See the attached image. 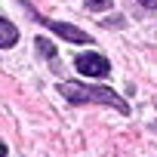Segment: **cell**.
Instances as JSON below:
<instances>
[{
    "mask_svg": "<svg viewBox=\"0 0 157 157\" xmlns=\"http://www.w3.org/2000/svg\"><path fill=\"white\" fill-rule=\"evenodd\" d=\"M59 93H62L65 99H71L74 105L102 102V105H111V108H117L120 114H126V111H129V108H126V102H123L117 93L105 90V86H93V83H59Z\"/></svg>",
    "mask_w": 157,
    "mask_h": 157,
    "instance_id": "6da1fadb",
    "label": "cell"
},
{
    "mask_svg": "<svg viewBox=\"0 0 157 157\" xmlns=\"http://www.w3.org/2000/svg\"><path fill=\"white\" fill-rule=\"evenodd\" d=\"M77 71L86 74V77H105L111 71L108 59L99 56V52H83V56H77Z\"/></svg>",
    "mask_w": 157,
    "mask_h": 157,
    "instance_id": "7a4b0ae2",
    "label": "cell"
},
{
    "mask_svg": "<svg viewBox=\"0 0 157 157\" xmlns=\"http://www.w3.org/2000/svg\"><path fill=\"white\" fill-rule=\"evenodd\" d=\"M34 19H37V22H43V25H46L49 31L62 34V37H65V40H71V43H90V34H83L80 28H74V25H62V22H46V19H43V16H37V13H34Z\"/></svg>",
    "mask_w": 157,
    "mask_h": 157,
    "instance_id": "3957f363",
    "label": "cell"
},
{
    "mask_svg": "<svg viewBox=\"0 0 157 157\" xmlns=\"http://www.w3.org/2000/svg\"><path fill=\"white\" fill-rule=\"evenodd\" d=\"M0 31H3V34H0V46H3V49H10V46L16 43V37H19L16 25H13L10 19H0Z\"/></svg>",
    "mask_w": 157,
    "mask_h": 157,
    "instance_id": "277c9868",
    "label": "cell"
},
{
    "mask_svg": "<svg viewBox=\"0 0 157 157\" xmlns=\"http://www.w3.org/2000/svg\"><path fill=\"white\" fill-rule=\"evenodd\" d=\"M37 49L46 56V59H56V49H52V43L49 40H43V37H37Z\"/></svg>",
    "mask_w": 157,
    "mask_h": 157,
    "instance_id": "5b68a950",
    "label": "cell"
},
{
    "mask_svg": "<svg viewBox=\"0 0 157 157\" xmlns=\"http://www.w3.org/2000/svg\"><path fill=\"white\" fill-rule=\"evenodd\" d=\"M108 6H111V0H86V10H99V13H102V10H108Z\"/></svg>",
    "mask_w": 157,
    "mask_h": 157,
    "instance_id": "8992f818",
    "label": "cell"
},
{
    "mask_svg": "<svg viewBox=\"0 0 157 157\" xmlns=\"http://www.w3.org/2000/svg\"><path fill=\"white\" fill-rule=\"evenodd\" d=\"M139 3H142L145 10H157V0H139Z\"/></svg>",
    "mask_w": 157,
    "mask_h": 157,
    "instance_id": "52a82bcc",
    "label": "cell"
}]
</instances>
